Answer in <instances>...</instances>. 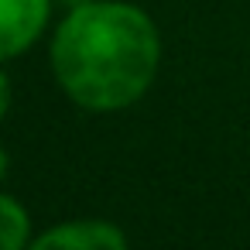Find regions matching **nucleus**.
<instances>
[{"mask_svg": "<svg viewBox=\"0 0 250 250\" xmlns=\"http://www.w3.org/2000/svg\"><path fill=\"white\" fill-rule=\"evenodd\" d=\"M161 62L154 21L124 0H86L69 11L52 38L59 86L83 110H124L137 103Z\"/></svg>", "mask_w": 250, "mask_h": 250, "instance_id": "1", "label": "nucleus"}, {"mask_svg": "<svg viewBox=\"0 0 250 250\" xmlns=\"http://www.w3.org/2000/svg\"><path fill=\"white\" fill-rule=\"evenodd\" d=\"M48 14V0H0V62L28 52L42 38Z\"/></svg>", "mask_w": 250, "mask_h": 250, "instance_id": "2", "label": "nucleus"}, {"mask_svg": "<svg viewBox=\"0 0 250 250\" xmlns=\"http://www.w3.org/2000/svg\"><path fill=\"white\" fill-rule=\"evenodd\" d=\"M28 250H127V236L106 219H72L42 233Z\"/></svg>", "mask_w": 250, "mask_h": 250, "instance_id": "3", "label": "nucleus"}, {"mask_svg": "<svg viewBox=\"0 0 250 250\" xmlns=\"http://www.w3.org/2000/svg\"><path fill=\"white\" fill-rule=\"evenodd\" d=\"M31 236V219L24 206L0 192V250H24Z\"/></svg>", "mask_w": 250, "mask_h": 250, "instance_id": "4", "label": "nucleus"}, {"mask_svg": "<svg viewBox=\"0 0 250 250\" xmlns=\"http://www.w3.org/2000/svg\"><path fill=\"white\" fill-rule=\"evenodd\" d=\"M7 110H11V79L0 72V120H4Z\"/></svg>", "mask_w": 250, "mask_h": 250, "instance_id": "5", "label": "nucleus"}, {"mask_svg": "<svg viewBox=\"0 0 250 250\" xmlns=\"http://www.w3.org/2000/svg\"><path fill=\"white\" fill-rule=\"evenodd\" d=\"M7 165H11V158H7V151H4V147H0V178L7 175Z\"/></svg>", "mask_w": 250, "mask_h": 250, "instance_id": "6", "label": "nucleus"}]
</instances>
